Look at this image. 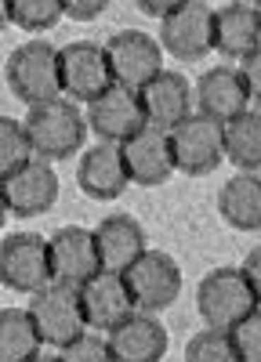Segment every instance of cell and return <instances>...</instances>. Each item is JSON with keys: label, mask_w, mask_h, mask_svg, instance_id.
<instances>
[{"label": "cell", "mask_w": 261, "mask_h": 362, "mask_svg": "<svg viewBox=\"0 0 261 362\" xmlns=\"http://www.w3.org/2000/svg\"><path fill=\"white\" fill-rule=\"evenodd\" d=\"M22 131H25V141H29V153L47 163V160L73 156L83 145L87 124H83V112L73 102L54 98V102H44V105L29 109Z\"/></svg>", "instance_id": "1"}, {"label": "cell", "mask_w": 261, "mask_h": 362, "mask_svg": "<svg viewBox=\"0 0 261 362\" xmlns=\"http://www.w3.org/2000/svg\"><path fill=\"white\" fill-rule=\"evenodd\" d=\"M8 87L18 102H25L29 109L62 98V83H58V51L44 40H29L22 47H15L8 54L4 66Z\"/></svg>", "instance_id": "2"}, {"label": "cell", "mask_w": 261, "mask_h": 362, "mask_svg": "<svg viewBox=\"0 0 261 362\" xmlns=\"http://www.w3.org/2000/svg\"><path fill=\"white\" fill-rule=\"evenodd\" d=\"M160 51L174 54L178 62H199L214 51V8L199 0H178L160 18Z\"/></svg>", "instance_id": "3"}, {"label": "cell", "mask_w": 261, "mask_h": 362, "mask_svg": "<svg viewBox=\"0 0 261 362\" xmlns=\"http://www.w3.org/2000/svg\"><path fill=\"white\" fill-rule=\"evenodd\" d=\"M196 305L207 329H221L225 334L232 322H240L243 315L257 308V290L243 279L240 268H214L199 279Z\"/></svg>", "instance_id": "4"}, {"label": "cell", "mask_w": 261, "mask_h": 362, "mask_svg": "<svg viewBox=\"0 0 261 362\" xmlns=\"http://www.w3.org/2000/svg\"><path fill=\"white\" fill-rule=\"evenodd\" d=\"M120 276L127 283L134 308L145 315L170 308L182 293V268L167 250H141V257L131 268H124Z\"/></svg>", "instance_id": "5"}, {"label": "cell", "mask_w": 261, "mask_h": 362, "mask_svg": "<svg viewBox=\"0 0 261 362\" xmlns=\"http://www.w3.org/2000/svg\"><path fill=\"white\" fill-rule=\"evenodd\" d=\"M102 51H105L112 83L127 87V90H141L163 69V51H160L156 37L141 33V29H120V33H112L102 44Z\"/></svg>", "instance_id": "6"}, {"label": "cell", "mask_w": 261, "mask_h": 362, "mask_svg": "<svg viewBox=\"0 0 261 362\" xmlns=\"http://www.w3.org/2000/svg\"><path fill=\"white\" fill-rule=\"evenodd\" d=\"M167 141H170L174 170H182L189 177H203V174L218 170V163H225L221 124H214V119L199 116V112H189L182 124H174L167 131Z\"/></svg>", "instance_id": "7"}, {"label": "cell", "mask_w": 261, "mask_h": 362, "mask_svg": "<svg viewBox=\"0 0 261 362\" xmlns=\"http://www.w3.org/2000/svg\"><path fill=\"white\" fill-rule=\"evenodd\" d=\"M58 83L62 95L76 102H95L105 87H112L105 51L95 40H73L58 51Z\"/></svg>", "instance_id": "8"}, {"label": "cell", "mask_w": 261, "mask_h": 362, "mask_svg": "<svg viewBox=\"0 0 261 362\" xmlns=\"http://www.w3.org/2000/svg\"><path fill=\"white\" fill-rule=\"evenodd\" d=\"M0 283L15 293H40L51 283L47 239L37 232H15L0 243Z\"/></svg>", "instance_id": "9"}, {"label": "cell", "mask_w": 261, "mask_h": 362, "mask_svg": "<svg viewBox=\"0 0 261 362\" xmlns=\"http://www.w3.org/2000/svg\"><path fill=\"white\" fill-rule=\"evenodd\" d=\"M29 319H33V329L40 344H51V348H66L69 341H76L83 334V315H80V300H76V290L69 286H58V283H47L40 293H33V305L25 308Z\"/></svg>", "instance_id": "10"}, {"label": "cell", "mask_w": 261, "mask_h": 362, "mask_svg": "<svg viewBox=\"0 0 261 362\" xmlns=\"http://www.w3.org/2000/svg\"><path fill=\"white\" fill-rule=\"evenodd\" d=\"M47 264H51V283L80 290L91 276H98V254H95V239L91 228L66 225L47 239Z\"/></svg>", "instance_id": "11"}, {"label": "cell", "mask_w": 261, "mask_h": 362, "mask_svg": "<svg viewBox=\"0 0 261 362\" xmlns=\"http://www.w3.org/2000/svg\"><path fill=\"white\" fill-rule=\"evenodd\" d=\"M0 196H4L8 214L15 218H37L54 206L58 199V174L44 160H29L15 174L0 181Z\"/></svg>", "instance_id": "12"}, {"label": "cell", "mask_w": 261, "mask_h": 362, "mask_svg": "<svg viewBox=\"0 0 261 362\" xmlns=\"http://www.w3.org/2000/svg\"><path fill=\"white\" fill-rule=\"evenodd\" d=\"M76 300H80L83 326H95L102 334H109L112 326H120L127 315L138 312L120 272H98V276H91L76 290Z\"/></svg>", "instance_id": "13"}, {"label": "cell", "mask_w": 261, "mask_h": 362, "mask_svg": "<svg viewBox=\"0 0 261 362\" xmlns=\"http://www.w3.org/2000/svg\"><path fill=\"white\" fill-rule=\"evenodd\" d=\"M120 160H124V174H127V185H145V189H156L174 174V160H170V141L167 131L149 127L145 124L141 131H134L127 141H120Z\"/></svg>", "instance_id": "14"}, {"label": "cell", "mask_w": 261, "mask_h": 362, "mask_svg": "<svg viewBox=\"0 0 261 362\" xmlns=\"http://www.w3.org/2000/svg\"><path fill=\"white\" fill-rule=\"evenodd\" d=\"M83 124L91 127L102 141L109 145H120L127 141L134 131L145 127V116H141V102H138V90L127 87H105L95 102H87V116Z\"/></svg>", "instance_id": "15"}, {"label": "cell", "mask_w": 261, "mask_h": 362, "mask_svg": "<svg viewBox=\"0 0 261 362\" xmlns=\"http://www.w3.org/2000/svg\"><path fill=\"white\" fill-rule=\"evenodd\" d=\"M167 329L156 315L134 312L120 326H112L105 334V348L112 362H160L167 355Z\"/></svg>", "instance_id": "16"}, {"label": "cell", "mask_w": 261, "mask_h": 362, "mask_svg": "<svg viewBox=\"0 0 261 362\" xmlns=\"http://www.w3.org/2000/svg\"><path fill=\"white\" fill-rule=\"evenodd\" d=\"M138 102H141L145 124L160 127V131H170L174 124H182V119L189 116L192 90H189V80H185L182 73L160 69L149 83L138 90Z\"/></svg>", "instance_id": "17"}, {"label": "cell", "mask_w": 261, "mask_h": 362, "mask_svg": "<svg viewBox=\"0 0 261 362\" xmlns=\"http://www.w3.org/2000/svg\"><path fill=\"white\" fill-rule=\"evenodd\" d=\"M91 239H95V254H98V268L102 272H124V268H131L141 257V250H149V243H145V228L131 214L102 218V225L91 228Z\"/></svg>", "instance_id": "18"}, {"label": "cell", "mask_w": 261, "mask_h": 362, "mask_svg": "<svg viewBox=\"0 0 261 362\" xmlns=\"http://www.w3.org/2000/svg\"><path fill=\"white\" fill-rule=\"evenodd\" d=\"M261 11L257 4L236 0L214 11V51H221L225 58H243L257 54L261 47Z\"/></svg>", "instance_id": "19"}, {"label": "cell", "mask_w": 261, "mask_h": 362, "mask_svg": "<svg viewBox=\"0 0 261 362\" xmlns=\"http://www.w3.org/2000/svg\"><path fill=\"white\" fill-rule=\"evenodd\" d=\"M192 98L199 105V116L214 119V124H225V119L250 109L247 105L250 98H247V90H243V83H240V76H236L232 66H218L211 73H203L196 90H192Z\"/></svg>", "instance_id": "20"}, {"label": "cell", "mask_w": 261, "mask_h": 362, "mask_svg": "<svg viewBox=\"0 0 261 362\" xmlns=\"http://www.w3.org/2000/svg\"><path fill=\"white\" fill-rule=\"evenodd\" d=\"M76 185L83 189V196H91V199L124 196L127 174H124V160H120V145L98 141L95 148H87L80 167H76Z\"/></svg>", "instance_id": "21"}, {"label": "cell", "mask_w": 261, "mask_h": 362, "mask_svg": "<svg viewBox=\"0 0 261 362\" xmlns=\"http://www.w3.org/2000/svg\"><path fill=\"white\" fill-rule=\"evenodd\" d=\"M221 156L236 163L240 174H257L261 167V112L247 109L221 124Z\"/></svg>", "instance_id": "22"}, {"label": "cell", "mask_w": 261, "mask_h": 362, "mask_svg": "<svg viewBox=\"0 0 261 362\" xmlns=\"http://www.w3.org/2000/svg\"><path fill=\"white\" fill-rule=\"evenodd\" d=\"M218 214L240 232L261 228V181H257V174H236L225 181L218 192Z\"/></svg>", "instance_id": "23"}, {"label": "cell", "mask_w": 261, "mask_h": 362, "mask_svg": "<svg viewBox=\"0 0 261 362\" xmlns=\"http://www.w3.org/2000/svg\"><path fill=\"white\" fill-rule=\"evenodd\" d=\"M40 337L33 329L25 308H4L0 312V362H25L40 351Z\"/></svg>", "instance_id": "24"}, {"label": "cell", "mask_w": 261, "mask_h": 362, "mask_svg": "<svg viewBox=\"0 0 261 362\" xmlns=\"http://www.w3.org/2000/svg\"><path fill=\"white\" fill-rule=\"evenodd\" d=\"M58 18H62V0H8V22L25 33L51 29Z\"/></svg>", "instance_id": "25"}, {"label": "cell", "mask_w": 261, "mask_h": 362, "mask_svg": "<svg viewBox=\"0 0 261 362\" xmlns=\"http://www.w3.org/2000/svg\"><path fill=\"white\" fill-rule=\"evenodd\" d=\"M225 337L236 362H261V308H254L240 322H232L225 329Z\"/></svg>", "instance_id": "26"}, {"label": "cell", "mask_w": 261, "mask_h": 362, "mask_svg": "<svg viewBox=\"0 0 261 362\" xmlns=\"http://www.w3.org/2000/svg\"><path fill=\"white\" fill-rule=\"evenodd\" d=\"M29 160H33V153H29V141H25L22 124L0 116V181H4L8 174H15Z\"/></svg>", "instance_id": "27"}, {"label": "cell", "mask_w": 261, "mask_h": 362, "mask_svg": "<svg viewBox=\"0 0 261 362\" xmlns=\"http://www.w3.org/2000/svg\"><path fill=\"white\" fill-rule=\"evenodd\" d=\"M185 362H236V355H232L228 337L221 334V329H203V334L189 337Z\"/></svg>", "instance_id": "28"}, {"label": "cell", "mask_w": 261, "mask_h": 362, "mask_svg": "<svg viewBox=\"0 0 261 362\" xmlns=\"http://www.w3.org/2000/svg\"><path fill=\"white\" fill-rule=\"evenodd\" d=\"M58 362H112L105 337L98 334H80L76 341H69L66 348H58Z\"/></svg>", "instance_id": "29"}, {"label": "cell", "mask_w": 261, "mask_h": 362, "mask_svg": "<svg viewBox=\"0 0 261 362\" xmlns=\"http://www.w3.org/2000/svg\"><path fill=\"white\" fill-rule=\"evenodd\" d=\"M236 76H240V83H243V90H247V98L257 102V98H261V51L243 58L240 69H236Z\"/></svg>", "instance_id": "30"}, {"label": "cell", "mask_w": 261, "mask_h": 362, "mask_svg": "<svg viewBox=\"0 0 261 362\" xmlns=\"http://www.w3.org/2000/svg\"><path fill=\"white\" fill-rule=\"evenodd\" d=\"M105 11V0H62V18H76V22H91L95 15Z\"/></svg>", "instance_id": "31"}, {"label": "cell", "mask_w": 261, "mask_h": 362, "mask_svg": "<svg viewBox=\"0 0 261 362\" xmlns=\"http://www.w3.org/2000/svg\"><path fill=\"white\" fill-rule=\"evenodd\" d=\"M240 272H243V279L261 293V250H250V257H247V264H243Z\"/></svg>", "instance_id": "32"}, {"label": "cell", "mask_w": 261, "mask_h": 362, "mask_svg": "<svg viewBox=\"0 0 261 362\" xmlns=\"http://www.w3.org/2000/svg\"><path fill=\"white\" fill-rule=\"evenodd\" d=\"M138 8H141V11H149V15H156V18H163L170 4H163V0H138Z\"/></svg>", "instance_id": "33"}, {"label": "cell", "mask_w": 261, "mask_h": 362, "mask_svg": "<svg viewBox=\"0 0 261 362\" xmlns=\"http://www.w3.org/2000/svg\"><path fill=\"white\" fill-rule=\"evenodd\" d=\"M11 22H8V0H0V29H8Z\"/></svg>", "instance_id": "34"}, {"label": "cell", "mask_w": 261, "mask_h": 362, "mask_svg": "<svg viewBox=\"0 0 261 362\" xmlns=\"http://www.w3.org/2000/svg\"><path fill=\"white\" fill-rule=\"evenodd\" d=\"M25 362H58V355H44V351H37L33 358H25Z\"/></svg>", "instance_id": "35"}, {"label": "cell", "mask_w": 261, "mask_h": 362, "mask_svg": "<svg viewBox=\"0 0 261 362\" xmlns=\"http://www.w3.org/2000/svg\"><path fill=\"white\" fill-rule=\"evenodd\" d=\"M8 221V206H4V196H0V225Z\"/></svg>", "instance_id": "36"}]
</instances>
